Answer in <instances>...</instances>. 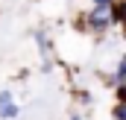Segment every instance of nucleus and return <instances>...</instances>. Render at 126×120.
Returning <instances> with one entry per match:
<instances>
[{
    "label": "nucleus",
    "instance_id": "nucleus-1",
    "mask_svg": "<svg viewBox=\"0 0 126 120\" xmlns=\"http://www.w3.org/2000/svg\"><path fill=\"white\" fill-rule=\"evenodd\" d=\"M106 21H109V6H97V12L91 15V24L100 27V24H106Z\"/></svg>",
    "mask_w": 126,
    "mask_h": 120
},
{
    "label": "nucleus",
    "instance_id": "nucleus-2",
    "mask_svg": "<svg viewBox=\"0 0 126 120\" xmlns=\"http://www.w3.org/2000/svg\"><path fill=\"white\" fill-rule=\"evenodd\" d=\"M15 114H18V108H15L12 103H3V105H0V117H15Z\"/></svg>",
    "mask_w": 126,
    "mask_h": 120
},
{
    "label": "nucleus",
    "instance_id": "nucleus-3",
    "mask_svg": "<svg viewBox=\"0 0 126 120\" xmlns=\"http://www.w3.org/2000/svg\"><path fill=\"white\" fill-rule=\"evenodd\" d=\"M97 6H109V3H111V0H94Z\"/></svg>",
    "mask_w": 126,
    "mask_h": 120
},
{
    "label": "nucleus",
    "instance_id": "nucleus-4",
    "mask_svg": "<svg viewBox=\"0 0 126 120\" xmlns=\"http://www.w3.org/2000/svg\"><path fill=\"white\" fill-rule=\"evenodd\" d=\"M70 120H79V117H70Z\"/></svg>",
    "mask_w": 126,
    "mask_h": 120
}]
</instances>
